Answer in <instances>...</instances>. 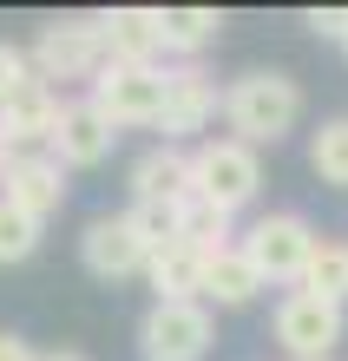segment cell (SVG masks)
<instances>
[{"label": "cell", "instance_id": "obj_12", "mask_svg": "<svg viewBox=\"0 0 348 361\" xmlns=\"http://www.w3.org/2000/svg\"><path fill=\"white\" fill-rule=\"evenodd\" d=\"M0 197H7L13 210H27V217L47 224L59 204H66V164H59L53 152H20L7 164V178H0Z\"/></svg>", "mask_w": 348, "mask_h": 361}, {"label": "cell", "instance_id": "obj_9", "mask_svg": "<svg viewBox=\"0 0 348 361\" xmlns=\"http://www.w3.org/2000/svg\"><path fill=\"white\" fill-rule=\"evenodd\" d=\"M79 263H85V276H99V283H125V276H145L151 269V250L132 230V217L119 210V217H92V224H85Z\"/></svg>", "mask_w": 348, "mask_h": 361}, {"label": "cell", "instance_id": "obj_8", "mask_svg": "<svg viewBox=\"0 0 348 361\" xmlns=\"http://www.w3.org/2000/svg\"><path fill=\"white\" fill-rule=\"evenodd\" d=\"M342 329H348V315L335 302H322V295H309V289H289L276 302V342L296 361H329L335 342H342Z\"/></svg>", "mask_w": 348, "mask_h": 361}, {"label": "cell", "instance_id": "obj_7", "mask_svg": "<svg viewBox=\"0 0 348 361\" xmlns=\"http://www.w3.org/2000/svg\"><path fill=\"white\" fill-rule=\"evenodd\" d=\"M217 112H224V92H217V79L204 73V59H171L164 66V118H158L164 145L198 138Z\"/></svg>", "mask_w": 348, "mask_h": 361}, {"label": "cell", "instance_id": "obj_14", "mask_svg": "<svg viewBox=\"0 0 348 361\" xmlns=\"http://www.w3.org/2000/svg\"><path fill=\"white\" fill-rule=\"evenodd\" d=\"M191 197V152L184 145H151L132 158V204H178Z\"/></svg>", "mask_w": 348, "mask_h": 361}, {"label": "cell", "instance_id": "obj_11", "mask_svg": "<svg viewBox=\"0 0 348 361\" xmlns=\"http://www.w3.org/2000/svg\"><path fill=\"white\" fill-rule=\"evenodd\" d=\"M92 20H99L105 59H119V66H158L164 59V7H112Z\"/></svg>", "mask_w": 348, "mask_h": 361}, {"label": "cell", "instance_id": "obj_1", "mask_svg": "<svg viewBox=\"0 0 348 361\" xmlns=\"http://www.w3.org/2000/svg\"><path fill=\"white\" fill-rule=\"evenodd\" d=\"M296 118H302V86L289 73H276V66H256V73L224 86V125H230L236 145H250V152L282 145L296 132Z\"/></svg>", "mask_w": 348, "mask_h": 361}, {"label": "cell", "instance_id": "obj_18", "mask_svg": "<svg viewBox=\"0 0 348 361\" xmlns=\"http://www.w3.org/2000/svg\"><path fill=\"white\" fill-rule=\"evenodd\" d=\"M217 33H224L217 7H164V53L171 59H198Z\"/></svg>", "mask_w": 348, "mask_h": 361}, {"label": "cell", "instance_id": "obj_3", "mask_svg": "<svg viewBox=\"0 0 348 361\" xmlns=\"http://www.w3.org/2000/svg\"><path fill=\"white\" fill-rule=\"evenodd\" d=\"M85 99L105 112L112 132H138V125L158 132V118H164V66H119V59H105V73L85 86Z\"/></svg>", "mask_w": 348, "mask_h": 361}, {"label": "cell", "instance_id": "obj_17", "mask_svg": "<svg viewBox=\"0 0 348 361\" xmlns=\"http://www.w3.org/2000/svg\"><path fill=\"white\" fill-rule=\"evenodd\" d=\"M178 237H184V243H198L204 257H217V250H230V237H236V217H230V210H217L210 197H198V190H191V197H178Z\"/></svg>", "mask_w": 348, "mask_h": 361}, {"label": "cell", "instance_id": "obj_20", "mask_svg": "<svg viewBox=\"0 0 348 361\" xmlns=\"http://www.w3.org/2000/svg\"><path fill=\"white\" fill-rule=\"evenodd\" d=\"M309 171H316L322 184L348 190V118L316 125V138H309Z\"/></svg>", "mask_w": 348, "mask_h": 361}, {"label": "cell", "instance_id": "obj_10", "mask_svg": "<svg viewBox=\"0 0 348 361\" xmlns=\"http://www.w3.org/2000/svg\"><path fill=\"white\" fill-rule=\"evenodd\" d=\"M112 145H119V132L105 125V112L92 99H66V112H59V125H53V145L47 152L66 164V171H92V164H105L112 158Z\"/></svg>", "mask_w": 348, "mask_h": 361}, {"label": "cell", "instance_id": "obj_23", "mask_svg": "<svg viewBox=\"0 0 348 361\" xmlns=\"http://www.w3.org/2000/svg\"><path fill=\"white\" fill-rule=\"evenodd\" d=\"M33 79H40V73H33V53L13 47V39H0V105H7L13 92H27Z\"/></svg>", "mask_w": 348, "mask_h": 361}, {"label": "cell", "instance_id": "obj_26", "mask_svg": "<svg viewBox=\"0 0 348 361\" xmlns=\"http://www.w3.org/2000/svg\"><path fill=\"white\" fill-rule=\"evenodd\" d=\"M7 164H13V145H7V132H0V178H7Z\"/></svg>", "mask_w": 348, "mask_h": 361}, {"label": "cell", "instance_id": "obj_22", "mask_svg": "<svg viewBox=\"0 0 348 361\" xmlns=\"http://www.w3.org/2000/svg\"><path fill=\"white\" fill-rule=\"evenodd\" d=\"M125 217H132V230L145 237V250H164V243H178V204H132Z\"/></svg>", "mask_w": 348, "mask_h": 361}, {"label": "cell", "instance_id": "obj_2", "mask_svg": "<svg viewBox=\"0 0 348 361\" xmlns=\"http://www.w3.org/2000/svg\"><path fill=\"white\" fill-rule=\"evenodd\" d=\"M316 230L302 210H263L244 237H236V250L250 257V269L263 276V283H296L302 289V276H309V257H316Z\"/></svg>", "mask_w": 348, "mask_h": 361}, {"label": "cell", "instance_id": "obj_21", "mask_svg": "<svg viewBox=\"0 0 348 361\" xmlns=\"http://www.w3.org/2000/svg\"><path fill=\"white\" fill-rule=\"evenodd\" d=\"M33 250H40V217H27V210H13L0 197V263H27Z\"/></svg>", "mask_w": 348, "mask_h": 361}, {"label": "cell", "instance_id": "obj_28", "mask_svg": "<svg viewBox=\"0 0 348 361\" xmlns=\"http://www.w3.org/2000/svg\"><path fill=\"white\" fill-rule=\"evenodd\" d=\"M342 53H348V47H342Z\"/></svg>", "mask_w": 348, "mask_h": 361}, {"label": "cell", "instance_id": "obj_25", "mask_svg": "<svg viewBox=\"0 0 348 361\" xmlns=\"http://www.w3.org/2000/svg\"><path fill=\"white\" fill-rule=\"evenodd\" d=\"M0 361H47V355H33V342H27V335L0 329Z\"/></svg>", "mask_w": 348, "mask_h": 361}, {"label": "cell", "instance_id": "obj_13", "mask_svg": "<svg viewBox=\"0 0 348 361\" xmlns=\"http://www.w3.org/2000/svg\"><path fill=\"white\" fill-rule=\"evenodd\" d=\"M59 112H66V99H59L47 79H33L27 92H13L7 105H0V132H7V145H13V158L20 152H33V145H53V125H59Z\"/></svg>", "mask_w": 348, "mask_h": 361}, {"label": "cell", "instance_id": "obj_4", "mask_svg": "<svg viewBox=\"0 0 348 361\" xmlns=\"http://www.w3.org/2000/svg\"><path fill=\"white\" fill-rule=\"evenodd\" d=\"M33 73L47 79V86L59 92L66 79H92L105 73V39H99V20L92 13H73V20H53V27H40V39H33Z\"/></svg>", "mask_w": 348, "mask_h": 361}, {"label": "cell", "instance_id": "obj_16", "mask_svg": "<svg viewBox=\"0 0 348 361\" xmlns=\"http://www.w3.org/2000/svg\"><path fill=\"white\" fill-rule=\"evenodd\" d=\"M256 289H263V276L250 269V257L236 243L210 257V269H204V302H217V309H250Z\"/></svg>", "mask_w": 348, "mask_h": 361}, {"label": "cell", "instance_id": "obj_5", "mask_svg": "<svg viewBox=\"0 0 348 361\" xmlns=\"http://www.w3.org/2000/svg\"><path fill=\"white\" fill-rule=\"evenodd\" d=\"M191 190L236 217V210L263 190V158H256L250 145H236V138H204L198 152H191Z\"/></svg>", "mask_w": 348, "mask_h": 361}, {"label": "cell", "instance_id": "obj_27", "mask_svg": "<svg viewBox=\"0 0 348 361\" xmlns=\"http://www.w3.org/2000/svg\"><path fill=\"white\" fill-rule=\"evenodd\" d=\"M47 361H85V355H79V348H59V355H47Z\"/></svg>", "mask_w": 348, "mask_h": 361}, {"label": "cell", "instance_id": "obj_15", "mask_svg": "<svg viewBox=\"0 0 348 361\" xmlns=\"http://www.w3.org/2000/svg\"><path fill=\"white\" fill-rule=\"evenodd\" d=\"M204 269H210V257L198 243H164V250H151V269H145V283H151V295L158 302H204Z\"/></svg>", "mask_w": 348, "mask_h": 361}, {"label": "cell", "instance_id": "obj_19", "mask_svg": "<svg viewBox=\"0 0 348 361\" xmlns=\"http://www.w3.org/2000/svg\"><path fill=\"white\" fill-rule=\"evenodd\" d=\"M302 289H309V295H322V302H335V309L348 302V243H342V237H322V243H316Z\"/></svg>", "mask_w": 348, "mask_h": 361}, {"label": "cell", "instance_id": "obj_24", "mask_svg": "<svg viewBox=\"0 0 348 361\" xmlns=\"http://www.w3.org/2000/svg\"><path fill=\"white\" fill-rule=\"evenodd\" d=\"M302 27L316 39H342L348 47V7H316V13H302Z\"/></svg>", "mask_w": 348, "mask_h": 361}, {"label": "cell", "instance_id": "obj_6", "mask_svg": "<svg viewBox=\"0 0 348 361\" xmlns=\"http://www.w3.org/2000/svg\"><path fill=\"white\" fill-rule=\"evenodd\" d=\"M217 342V322L204 302H151L138 322V355L145 361H204Z\"/></svg>", "mask_w": 348, "mask_h": 361}]
</instances>
